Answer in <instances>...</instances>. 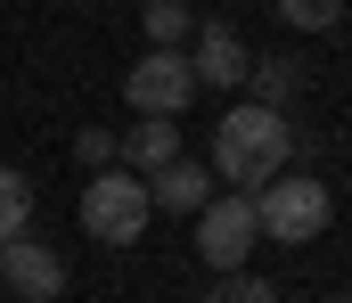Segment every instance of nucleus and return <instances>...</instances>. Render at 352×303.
<instances>
[{
	"label": "nucleus",
	"instance_id": "f03ea898",
	"mask_svg": "<svg viewBox=\"0 0 352 303\" xmlns=\"http://www.w3.org/2000/svg\"><path fill=\"white\" fill-rule=\"evenodd\" d=\"M254 229L278 238V246H311V238L328 229V181H311V172H278L263 197H254Z\"/></svg>",
	"mask_w": 352,
	"mask_h": 303
},
{
	"label": "nucleus",
	"instance_id": "1a4fd4ad",
	"mask_svg": "<svg viewBox=\"0 0 352 303\" xmlns=\"http://www.w3.org/2000/svg\"><path fill=\"white\" fill-rule=\"evenodd\" d=\"M115 156H131L123 172H140V181H148V172H164V164H173V156H188V148H180V123H156V115H131V131L115 139Z\"/></svg>",
	"mask_w": 352,
	"mask_h": 303
},
{
	"label": "nucleus",
	"instance_id": "f8f14e48",
	"mask_svg": "<svg viewBox=\"0 0 352 303\" xmlns=\"http://www.w3.org/2000/svg\"><path fill=\"white\" fill-rule=\"evenodd\" d=\"M246 82H263V99H254V106H278V115H287L295 82H303V66H295V58H263V66H254Z\"/></svg>",
	"mask_w": 352,
	"mask_h": 303
},
{
	"label": "nucleus",
	"instance_id": "7ed1b4c3",
	"mask_svg": "<svg viewBox=\"0 0 352 303\" xmlns=\"http://www.w3.org/2000/svg\"><path fill=\"white\" fill-rule=\"evenodd\" d=\"M148 181L140 172H98L82 189V229L98 238V246H140L148 238Z\"/></svg>",
	"mask_w": 352,
	"mask_h": 303
},
{
	"label": "nucleus",
	"instance_id": "423d86ee",
	"mask_svg": "<svg viewBox=\"0 0 352 303\" xmlns=\"http://www.w3.org/2000/svg\"><path fill=\"white\" fill-rule=\"evenodd\" d=\"M188 74H197V91H238V82L254 74V49L238 41V25L205 16V25H197V58H188Z\"/></svg>",
	"mask_w": 352,
	"mask_h": 303
},
{
	"label": "nucleus",
	"instance_id": "9b49d317",
	"mask_svg": "<svg viewBox=\"0 0 352 303\" xmlns=\"http://www.w3.org/2000/svg\"><path fill=\"white\" fill-rule=\"evenodd\" d=\"M25 221H33V181H25L16 164H0V246L25 238Z\"/></svg>",
	"mask_w": 352,
	"mask_h": 303
},
{
	"label": "nucleus",
	"instance_id": "39448f33",
	"mask_svg": "<svg viewBox=\"0 0 352 303\" xmlns=\"http://www.w3.org/2000/svg\"><path fill=\"white\" fill-rule=\"evenodd\" d=\"M254 238H263V229H254V197H213L205 213H197V254H205L221 279L254 254Z\"/></svg>",
	"mask_w": 352,
	"mask_h": 303
},
{
	"label": "nucleus",
	"instance_id": "f257e3e1",
	"mask_svg": "<svg viewBox=\"0 0 352 303\" xmlns=\"http://www.w3.org/2000/svg\"><path fill=\"white\" fill-rule=\"evenodd\" d=\"M287 156H295V131H287L278 106L238 99L230 115H221V131H213V172H221L238 197H263L270 181L287 172Z\"/></svg>",
	"mask_w": 352,
	"mask_h": 303
},
{
	"label": "nucleus",
	"instance_id": "0eeeda50",
	"mask_svg": "<svg viewBox=\"0 0 352 303\" xmlns=\"http://www.w3.org/2000/svg\"><path fill=\"white\" fill-rule=\"evenodd\" d=\"M0 287L25 295V303H58L66 295V262H58L41 238H8V246H0Z\"/></svg>",
	"mask_w": 352,
	"mask_h": 303
},
{
	"label": "nucleus",
	"instance_id": "9d476101",
	"mask_svg": "<svg viewBox=\"0 0 352 303\" xmlns=\"http://www.w3.org/2000/svg\"><path fill=\"white\" fill-rule=\"evenodd\" d=\"M140 33H148V49H180L197 33V16H188V0H148L140 8Z\"/></svg>",
	"mask_w": 352,
	"mask_h": 303
},
{
	"label": "nucleus",
	"instance_id": "6e6552de",
	"mask_svg": "<svg viewBox=\"0 0 352 303\" xmlns=\"http://www.w3.org/2000/svg\"><path fill=\"white\" fill-rule=\"evenodd\" d=\"M148 205H164V213H205V205H213V164L173 156L164 172H148Z\"/></svg>",
	"mask_w": 352,
	"mask_h": 303
},
{
	"label": "nucleus",
	"instance_id": "ddd939ff",
	"mask_svg": "<svg viewBox=\"0 0 352 303\" xmlns=\"http://www.w3.org/2000/svg\"><path fill=\"white\" fill-rule=\"evenodd\" d=\"M278 16H287L295 33H328V25L344 16V0H278Z\"/></svg>",
	"mask_w": 352,
	"mask_h": 303
},
{
	"label": "nucleus",
	"instance_id": "dca6fc26",
	"mask_svg": "<svg viewBox=\"0 0 352 303\" xmlns=\"http://www.w3.org/2000/svg\"><path fill=\"white\" fill-rule=\"evenodd\" d=\"M336 303H352V287H344V295H336Z\"/></svg>",
	"mask_w": 352,
	"mask_h": 303
},
{
	"label": "nucleus",
	"instance_id": "4468645a",
	"mask_svg": "<svg viewBox=\"0 0 352 303\" xmlns=\"http://www.w3.org/2000/svg\"><path fill=\"white\" fill-rule=\"evenodd\" d=\"M205 303H278V295H270L263 279H246V271H230L221 287H205Z\"/></svg>",
	"mask_w": 352,
	"mask_h": 303
},
{
	"label": "nucleus",
	"instance_id": "20e7f679",
	"mask_svg": "<svg viewBox=\"0 0 352 303\" xmlns=\"http://www.w3.org/2000/svg\"><path fill=\"white\" fill-rule=\"evenodd\" d=\"M123 99H131V115H156V123H173L180 106L197 99V74H188V49H148V58L131 66Z\"/></svg>",
	"mask_w": 352,
	"mask_h": 303
},
{
	"label": "nucleus",
	"instance_id": "2eb2a0df",
	"mask_svg": "<svg viewBox=\"0 0 352 303\" xmlns=\"http://www.w3.org/2000/svg\"><path fill=\"white\" fill-rule=\"evenodd\" d=\"M74 156L107 172V156H115V131H98V123H90V131H74Z\"/></svg>",
	"mask_w": 352,
	"mask_h": 303
}]
</instances>
